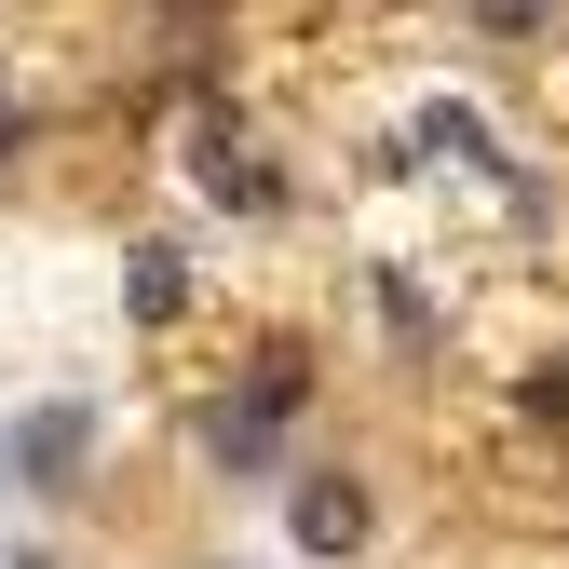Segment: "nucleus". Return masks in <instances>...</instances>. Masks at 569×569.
Here are the masks:
<instances>
[{"mask_svg":"<svg viewBox=\"0 0 569 569\" xmlns=\"http://www.w3.org/2000/svg\"><path fill=\"white\" fill-rule=\"evenodd\" d=\"M461 14H475L488 41H542V14H556V0H461Z\"/></svg>","mask_w":569,"mask_h":569,"instance_id":"obj_6","label":"nucleus"},{"mask_svg":"<svg viewBox=\"0 0 569 569\" xmlns=\"http://www.w3.org/2000/svg\"><path fill=\"white\" fill-rule=\"evenodd\" d=\"M177 299H190V271H177V244H136V258H122V312H136V326H163Z\"/></svg>","mask_w":569,"mask_h":569,"instance_id":"obj_4","label":"nucleus"},{"mask_svg":"<svg viewBox=\"0 0 569 569\" xmlns=\"http://www.w3.org/2000/svg\"><path fill=\"white\" fill-rule=\"evenodd\" d=\"M82 461H96V407H82V393L0 420V475H14V488H82Z\"/></svg>","mask_w":569,"mask_h":569,"instance_id":"obj_1","label":"nucleus"},{"mask_svg":"<svg viewBox=\"0 0 569 569\" xmlns=\"http://www.w3.org/2000/svg\"><path fill=\"white\" fill-rule=\"evenodd\" d=\"M190 448H203V461H218L231 488H258V475H271V448H284V420H271L258 393H218V407H203V420H190Z\"/></svg>","mask_w":569,"mask_h":569,"instance_id":"obj_3","label":"nucleus"},{"mask_svg":"<svg viewBox=\"0 0 569 569\" xmlns=\"http://www.w3.org/2000/svg\"><path fill=\"white\" fill-rule=\"evenodd\" d=\"M244 393H258L271 420L299 407V393H312V367H299V339H271V352H244Z\"/></svg>","mask_w":569,"mask_h":569,"instance_id":"obj_5","label":"nucleus"},{"mask_svg":"<svg viewBox=\"0 0 569 569\" xmlns=\"http://www.w3.org/2000/svg\"><path fill=\"white\" fill-rule=\"evenodd\" d=\"M367 475H339V461H299V475H284V542H299V556H367Z\"/></svg>","mask_w":569,"mask_h":569,"instance_id":"obj_2","label":"nucleus"},{"mask_svg":"<svg viewBox=\"0 0 569 569\" xmlns=\"http://www.w3.org/2000/svg\"><path fill=\"white\" fill-rule=\"evenodd\" d=\"M0 163H14V96H0Z\"/></svg>","mask_w":569,"mask_h":569,"instance_id":"obj_7","label":"nucleus"}]
</instances>
